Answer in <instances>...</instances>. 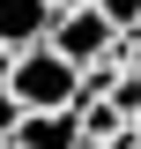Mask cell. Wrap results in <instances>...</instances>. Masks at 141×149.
Listing matches in <instances>:
<instances>
[{"label": "cell", "instance_id": "2", "mask_svg": "<svg viewBox=\"0 0 141 149\" xmlns=\"http://www.w3.org/2000/svg\"><path fill=\"white\" fill-rule=\"evenodd\" d=\"M52 45L74 67H97V60H111V45H119V22L97 15V8H74V15H52Z\"/></svg>", "mask_w": 141, "mask_h": 149}, {"label": "cell", "instance_id": "7", "mask_svg": "<svg viewBox=\"0 0 141 149\" xmlns=\"http://www.w3.org/2000/svg\"><path fill=\"white\" fill-rule=\"evenodd\" d=\"M89 8H97V15H111L119 30H134V22H141V0H89Z\"/></svg>", "mask_w": 141, "mask_h": 149}, {"label": "cell", "instance_id": "6", "mask_svg": "<svg viewBox=\"0 0 141 149\" xmlns=\"http://www.w3.org/2000/svg\"><path fill=\"white\" fill-rule=\"evenodd\" d=\"M15 127H22V97L0 82V142H15Z\"/></svg>", "mask_w": 141, "mask_h": 149}, {"label": "cell", "instance_id": "9", "mask_svg": "<svg viewBox=\"0 0 141 149\" xmlns=\"http://www.w3.org/2000/svg\"><path fill=\"white\" fill-rule=\"evenodd\" d=\"M0 149H22V142H0Z\"/></svg>", "mask_w": 141, "mask_h": 149}, {"label": "cell", "instance_id": "1", "mask_svg": "<svg viewBox=\"0 0 141 149\" xmlns=\"http://www.w3.org/2000/svg\"><path fill=\"white\" fill-rule=\"evenodd\" d=\"M8 90L22 97V112H59V104H82V67H74V60L59 52L52 37H45V45L15 52V67H8Z\"/></svg>", "mask_w": 141, "mask_h": 149}, {"label": "cell", "instance_id": "5", "mask_svg": "<svg viewBox=\"0 0 141 149\" xmlns=\"http://www.w3.org/2000/svg\"><path fill=\"white\" fill-rule=\"evenodd\" d=\"M111 104H119L126 119H141V67H119V82H111Z\"/></svg>", "mask_w": 141, "mask_h": 149}, {"label": "cell", "instance_id": "4", "mask_svg": "<svg viewBox=\"0 0 141 149\" xmlns=\"http://www.w3.org/2000/svg\"><path fill=\"white\" fill-rule=\"evenodd\" d=\"M22 149H82V112L59 104V112H22V127H15Z\"/></svg>", "mask_w": 141, "mask_h": 149}, {"label": "cell", "instance_id": "8", "mask_svg": "<svg viewBox=\"0 0 141 149\" xmlns=\"http://www.w3.org/2000/svg\"><path fill=\"white\" fill-rule=\"evenodd\" d=\"M52 8H59V15H74V8H89V0H52Z\"/></svg>", "mask_w": 141, "mask_h": 149}, {"label": "cell", "instance_id": "3", "mask_svg": "<svg viewBox=\"0 0 141 149\" xmlns=\"http://www.w3.org/2000/svg\"><path fill=\"white\" fill-rule=\"evenodd\" d=\"M52 0H0V45L8 52H30V45H45L52 37Z\"/></svg>", "mask_w": 141, "mask_h": 149}]
</instances>
